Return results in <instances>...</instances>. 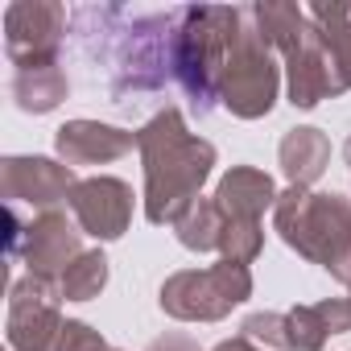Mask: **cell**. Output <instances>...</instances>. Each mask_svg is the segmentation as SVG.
<instances>
[{"label":"cell","mask_w":351,"mask_h":351,"mask_svg":"<svg viewBox=\"0 0 351 351\" xmlns=\"http://www.w3.org/2000/svg\"><path fill=\"white\" fill-rule=\"evenodd\" d=\"M136 153L145 169V219L153 228H173L199 199L215 169V145L195 136L178 108H161L141 132Z\"/></svg>","instance_id":"cell-1"},{"label":"cell","mask_w":351,"mask_h":351,"mask_svg":"<svg viewBox=\"0 0 351 351\" xmlns=\"http://www.w3.org/2000/svg\"><path fill=\"white\" fill-rule=\"evenodd\" d=\"M244 9H178L169 29V71L199 112L219 104V83L228 66L232 38Z\"/></svg>","instance_id":"cell-2"},{"label":"cell","mask_w":351,"mask_h":351,"mask_svg":"<svg viewBox=\"0 0 351 351\" xmlns=\"http://www.w3.org/2000/svg\"><path fill=\"white\" fill-rule=\"evenodd\" d=\"M273 228L302 261L330 269L351 248V199L335 191L318 195L306 186H289L277 195Z\"/></svg>","instance_id":"cell-3"},{"label":"cell","mask_w":351,"mask_h":351,"mask_svg":"<svg viewBox=\"0 0 351 351\" xmlns=\"http://www.w3.org/2000/svg\"><path fill=\"white\" fill-rule=\"evenodd\" d=\"M277 91H281L277 50L261 38V29L252 25V17L244 9L240 29L232 38V50H228V66H223V83H219V104L236 120H261V116H269L277 108Z\"/></svg>","instance_id":"cell-4"},{"label":"cell","mask_w":351,"mask_h":351,"mask_svg":"<svg viewBox=\"0 0 351 351\" xmlns=\"http://www.w3.org/2000/svg\"><path fill=\"white\" fill-rule=\"evenodd\" d=\"M248 298H252V269L232 261L207 269H178L157 289V306L178 322H219Z\"/></svg>","instance_id":"cell-5"},{"label":"cell","mask_w":351,"mask_h":351,"mask_svg":"<svg viewBox=\"0 0 351 351\" xmlns=\"http://www.w3.org/2000/svg\"><path fill=\"white\" fill-rule=\"evenodd\" d=\"M9 219V256H21L25 273L58 281L87 248H83V228L71 223L62 211H38L29 223L17 219V207L5 211Z\"/></svg>","instance_id":"cell-6"},{"label":"cell","mask_w":351,"mask_h":351,"mask_svg":"<svg viewBox=\"0 0 351 351\" xmlns=\"http://www.w3.org/2000/svg\"><path fill=\"white\" fill-rule=\"evenodd\" d=\"M58 281L46 277H17L9 285V351H54L58 335H62V314H58Z\"/></svg>","instance_id":"cell-7"},{"label":"cell","mask_w":351,"mask_h":351,"mask_svg":"<svg viewBox=\"0 0 351 351\" xmlns=\"http://www.w3.org/2000/svg\"><path fill=\"white\" fill-rule=\"evenodd\" d=\"M66 38V9L58 0H17L5 9V50L17 71L58 62Z\"/></svg>","instance_id":"cell-8"},{"label":"cell","mask_w":351,"mask_h":351,"mask_svg":"<svg viewBox=\"0 0 351 351\" xmlns=\"http://www.w3.org/2000/svg\"><path fill=\"white\" fill-rule=\"evenodd\" d=\"M79 186L75 169L54 157H5L0 161V195L9 207L29 203L38 211H58V203H71V191Z\"/></svg>","instance_id":"cell-9"},{"label":"cell","mask_w":351,"mask_h":351,"mask_svg":"<svg viewBox=\"0 0 351 351\" xmlns=\"http://www.w3.org/2000/svg\"><path fill=\"white\" fill-rule=\"evenodd\" d=\"M71 211L87 236L112 244L132 228V186L124 178H112V173L79 178V186L71 191Z\"/></svg>","instance_id":"cell-10"},{"label":"cell","mask_w":351,"mask_h":351,"mask_svg":"<svg viewBox=\"0 0 351 351\" xmlns=\"http://www.w3.org/2000/svg\"><path fill=\"white\" fill-rule=\"evenodd\" d=\"M132 145H136V132L116 128V124H99V120H66L54 132L58 161H66L71 169L75 165H108V161H120L124 153H132Z\"/></svg>","instance_id":"cell-11"},{"label":"cell","mask_w":351,"mask_h":351,"mask_svg":"<svg viewBox=\"0 0 351 351\" xmlns=\"http://www.w3.org/2000/svg\"><path fill=\"white\" fill-rule=\"evenodd\" d=\"M285 95H289V104L302 108V112H310V108H318L322 99H335V95H339L314 21H310V38H306L298 50L285 54Z\"/></svg>","instance_id":"cell-12"},{"label":"cell","mask_w":351,"mask_h":351,"mask_svg":"<svg viewBox=\"0 0 351 351\" xmlns=\"http://www.w3.org/2000/svg\"><path fill=\"white\" fill-rule=\"evenodd\" d=\"M277 182L269 178L265 169H256V165H232L223 178H219V186H215V203H219V211H223V219H256L261 223V215L269 211V207H277Z\"/></svg>","instance_id":"cell-13"},{"label":"cell","mask_w":351,"mask_h":351,"mask_svg":"<svg viewBox=\"0 0 351 351\" xmlns=\"http://www.w3.org/2000/svg\"><path fill=\"white\" fill-rule=\"evenodd\" d=\"M306 17L318 29V42L326 50L330 75H335V91H351V5L343 0H314L306 9Z\"/></svg>","instance_id":"cell-14"},{"label":"cell","mask_w":351,"mask_h":351,"mask_svg":"<svg viewBox=\"0 0 351 351\" xmlns=\"http://www.w3.org/2000/svg\"><path fill=\"white\" fill-rule=\"evenodd\" d=\"M277 161H281V173L289 178V186L310 191L330 165V141H326L322 128H310V124L289 128L277 145Z\"/></svg>","instance_id":"cell-15"},{"label":"cell","mask_w":351,"mask_h":351,"mask_svg":"<svg viewBox=\"0 0 351 351\" xmlns=\"http://www.w3.org/2000/svg\"><path fill=\"white\" fill-rule=\"evenodd\" d=\"M248 17L252 25L261 29V38L285 58L289 50H298L306 38H310V17L306 9L289 5V0H261V5H248Z\"/></svg>","instance_id":"cell-16"},{"label":"cell","mask_w":351,"mask_h":351,"mask_svg":"<svg viewBox=\"0 0 351 351\" xmlns=\"http://www.w3.org/2000/svg\"><path fill=\"white\" fill-rule=\"evenodd\" d=\"M71 95V79L62 71V62H46V66H25L13 75V99L21 112L46 116L54 112L62 99Z\"/></svg>","instance_id":"cell-17"},{"label":"cell","mask_w":351,"mask_h":351,"mask_svg":"<svg viewBox=\"0 0 351 351\" xmlns=\"http://www.w3.org/2000/svg\"><path fill=\"white\" fill-rule=\"evenodd\" d=\"M173 236H178L182 248L191 252H219V236H223V211L215 199H199L178 223H173Z\"/></svg>","instance_id":"cell-18"},{"label":"cell","mask_w":351,"mask_h":351,"mask_svg":"<svg viewBox=\"0 0 351 351\" xmlns=\"http://www.w3.org/2000/svg\"><path fill=\"white\" fill-rule=\"evenodd\" d=\"M104 285H108V256H104L99 248L83 252V256L58 277V293H62L66 302H91V298L104 293Z\"/></svg>","instance_id":"cell-19"},{"label":"cell","mask_w":351,"mask_h":351,"mask_svg":"<svg viewBox=\"0 0 351 351\" xmlns=\"http://www.w3.org/2000/svg\"><path fill=\"white\" fill-rule=\"evenodd\" d=\"M261 252H265V223H256V219H223L219 261H232V265H252Z\"/></svg>","instance_id":"cell-20"},{"label":"cell","mask_w":351,"mask_h":351,"mask_svg":"<svg viewBox=\"0 0 351 351\" xmlns=\"http://www.w3.org/2000/svg\"><path fill=\"white\" fill-rule=\"evenodd\" d=\"M285 318H289V347L293 351H322L326 347L330 326H326L318 302L314 306H293V310H285Z\"/></svg>","instance_id":"cell-21"},{"label":"cell","mask_w":351,"mask_h":351,"mask_svg":"<svg viewBox=\"0 0 351 351\" xmlns=\"http://www.w3.org/2000/svg\"><path fill=\"white\" fill-rule=\"evenodd\" d=\"M240 335H248L256 347L265 351H293L289 347V318L277 314V310H256L240 322Z\"/></svg>","instance_id":"cell-22"},{"label":"cell","mask_w":351,"mask_h":351,"mask_svg":"<svg viewBox=\"0 0 351 351\" xmlns=\"http://www.w3.org/2000/svg\"><path fill=\"white\" fill-rule=\"evenodd\" d=\"M54 351H112V347H108V339H104L91 322L66 318V322H62V335H58V343H54Z\"/></svg>","instance_id":"cell-23"},{"label":"cell","mask_w":351,"mask_h":351,"mask_svg":"<svg viewBox=\"0 0 351 351\" xmlns=\"http://www.w3.org/2000/svg\"><path fill=\"white\" fill-rule=\"evenodd\" d=\"M318 310H322L330 335H347L351 330V298H322Z\"/></svg>","instance_id":"cell-24"},{"label":"cell","mask_w":351,"mask_h":351,"mask_svg":"<svg viewBox=\"0 0 351 351\" xmlns=\"http://www.w3.org/2000/svg\"><path fill=\"white\" fill-rule=\"evenodd\" d=\"M145 351H199V343H195L191 335H178V330H173V335H161V339H153Z\"/></svg>","instance_id":"cell-25"},{"label":"cell","mask_w":351,"mask_h":351,"mask_svg":"<svg viewBox=\"0 0 351 351\" xmlns=\"http://www.w3.org/2000/svg\"><path fill=\"white\" fill-rule=\"evenodd\" d=\"M211 351H265V347H256L248 335H232V339H223V343H215Z\"/></svg>","instance_id":"cell-26"},{"label":"cell","mask_w":351,"mask_h":351,"mask_svg":"<svg viewBox=\"0 0 351 351\" xmlns=\"http://www.w3.org/2000/svg\"><path fill=\"white\" fill-rule=\"evenodd\" d=\"M343 157H347V165H351V136H347V145H343Z\"/></svg>","instance_id":"cell-27"}]
</instances>
